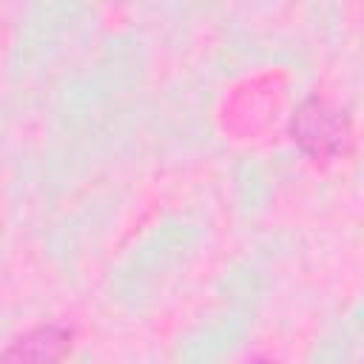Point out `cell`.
I'll use <instances>...</instances> for the list:
<instances>
[{
  "instance_id": "obj_1",
  "label": "cell",
  "mask_w": 364,
  "mask_h": 364,
  "mask_svg": "<svg viewBox=\"0 0 364 364\" xmlns=\"http://www.w3.org/2000/svg\"><path fill=\"white\" fill-rule=\"evenodd\" d=\"M290 131L299 148L316 162H330L341 156L353 142L347 114L321 97H310L299 105Z\"/></svg>"
},
{
  "instance_id": "obj_2",
  "label": "cell",
  "mask_w": 364,
  "mask_h": 364,
  "mask_svg": "<svg viewBox=\"0 0 364 364\" xmlns=\"http://www.w3.org/2000/svg\"><path fill=\"white\" fill-rule=\"evenodd\" d=\"M68 350H71V330L57 324H43L14 338L0 353V364H63Z\"/></svg>"
},
{
  "instance_id": "obj_3",
  "label": "cell",
  "mask_w": 364,
  "mask_h": 364,
  "mask_svg": "<svg viewBox=\"0 0 364 364\" xmlns=\"http://www.w3.org/2000/svg\"><path fill=\"white\" fill-rule=\"evenodd\" d=\"M256 364H270V361H256Z\"/></svg>"
}]
</instances>
